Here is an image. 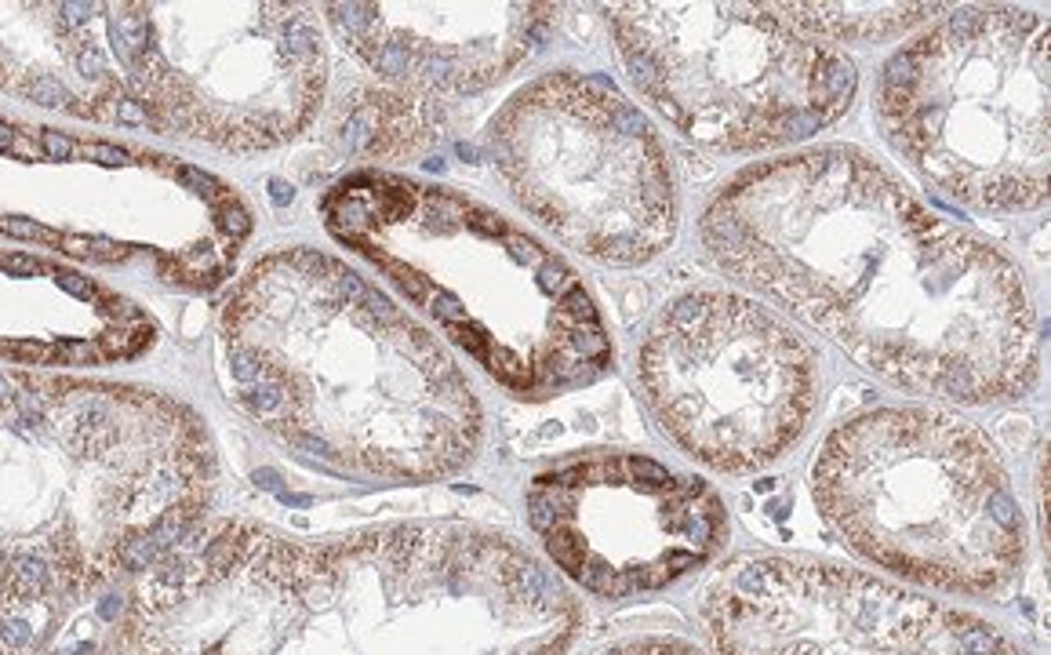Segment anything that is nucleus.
<instances>
[{
	"instance_id": "obj_1",
	"label": "nucleus",
	"mask_w": 1051,
	"mask_h": 655,
	"mask_svg": "<svg viewBox=\"0 0 1051 655\" xmlns=\"http://www.w3.org/2000/svg\"><path fill=\"white\" fill-rule=\"evenodd\" d=\"M699 237L731 281L899 390L997 404L1037 383L1041 321L1019 266L855 146L739 172L706 204Z\"/></svg>"
},
{
	"instance_id": "obj_2",
	"label": "nucleus",
	"mask_w": 1051,
	"mask_h": 655,
	"mask_svg": "<svg viewBox=\"0 0 1051 655\" xmlns=\"http://www.w3.org/2000/svg\"><path fill=\"white\" fill-rule=\"evenodd\" d=\"M135 608H175V648L128 655H568L579 601L524 546L477 524H390L295 543L193 524Z\"/></svg>"
},
{
	"instance_id": "obj_3",
	"label": "nucleus",
	"mask_w": 1051,
	"mask_h": 655,
	"mask_svg": "<svg viewBox=\"0 0 1051 655\" xmlns=\"http://www.w3.org/2000/svg\"><path fill=\"white\" fill-rule=\"evenodd\" d=\"M233 397L342 474L437 481L473 463L484 412L451 353L346 262L259 259L222 313Z\"/></svg>"
},
{
	"instance_id": "obj_4",
	"label": "nucleus",
	"mask_w": 1051,
	"mask_h": 655,
	"mask_svg": "<svg viewBox=\"0 0 1051 655\" xmlns=\"http://www.w3.org/2000/svg\"><path fill=\"white\" fill-rule=\"evenodd\" d=\"M321 219L513 397L550 401L611 372L608 324L575 266L488 204L353 172L324 193Z\"/></svg>"
},
{
	"instance_id": "obj_5",
	"label": "nucleus",
	"mask_w": 1051,
	"mask_h": 655,
	"mask_svg": "<svg viewBox=\"0 0 1051 655\" xmlns=\"http://www.w3.org/2000/svg\"><path fill=\"white\" fill-rule=\"evenodd\" d=\"M91 4L66 8L62 73L91 121L135 102L153 128L259 153L310 128L328 55L299 4Z\"/></svg>"
},
{
	"instance_id": "obj_6",
	"label": "nucleus",
	"mask_w": 1051,
	"mask_h": 655,
	"mask_svg": "<svg viewBox=\"0 0 1051 655\" xmlns=\"http://www.w3.org/2000/svg\"><path fill=\"white\" fill-rule=\"evenodd\" d=\"M822 524L851 554L939 594L997 597L1026 565V517L993 441L939 408H870L811 466Z\"/></svg>"
},
{
	"instance_id": "obj_7",
	"label": "nucleus",
	"mask_w": 1051,
	"mask_h": 655,
	"mask_svg": "<svg viewBox=\"0 0 1051 655\" xmlns=\"http://www.w3.org/2000/svg\"><path fill=\"white\" fill-rule=\"evenodd\" d=\"M888 146L942 197L1011 215L1048 204V22L1030 8H957L877 77Z\"/></svg>"
},
{
	"instance_id": "obj_8",
	"label": "nucleus",
	"mask_w": 1051,
	"mask_h": 655,
	"mask_svg": "<svg viewBox=\"0 0 1051 655\" xmlns=\"http://www.w3.org/2000/svg\"><path fill=\"white\" fill-rule=\"evenodd\" d=\"M637 91L706 150L753 153L811 139L848 113V55L757 4H615L604 11Z\"/></svg>"
},
{
	"instance_id": "obj_9",
	"label": "nucleus",
	"mask_w": 1051,
	"mask_h": 655,
	"mask_svg": "<svg viewBox=\"0 0 1051 655\" xmlns=\"http://www.w3.org/2000/svg\"><path fill=\"white\" fill-rule=\"evenodd\" d=\"M488 153L513 201L586 259L644 266L677 237L666 146L604 77L557 70L513 91Z\"/></svg>"
},
{
	"instance_id": "obj_10",
	"label": "nucleus",
	"mask_w": 1051,
	"mask_h": 655,
	"mask_svg": "<svg viewBox=\"0 0 1051 655\" xmlns=\"http://www.w3.org/2000/svg\"><path fill=\"white\" fill-rule=\"evenodd\" d=\"M637 379L670 441L721 474L775 463L819 408L815 350L735 292H688L662 306Z\"/></svg>"
},
{
	"instance_id": "obj_11",
	"label": "nucleus",
	"mask_w": 1051,
	"mask_h": 655,
	"mask_svg": "<svg viewBox=\"0 0 1051 655\" xmlns=\"http://www.w3.org/2000/svg\"><path fill=\"white\" fill-rule=\"evenodd\" d=\"M528 521L553 568L608 601L677 583L728 539V510L710 484L630 452L539 474L528 488Z\"/></svg>"
},
{
	"instance_id": "obj_12",
	"label": "nucleus",
	"mask_w": 1051,
	"mask_h": 655,
	"mask_svg": "<svg viewBox=\"0 0 1051 655\" xmlns=\"http://www.w3.org/2000/svg\"><path fill=\"white\" fill-rule=\"evenodd\" d=\"M702 615L721 655H1026L979 615L801 557H739Z\"/></svg>"
},
{
	"instance_id": "obj_13",
	"label": "nucleus",
	"mask_w": 1051,
	"mask_h": 655,
	"mask_svg": "<svg viewBox=\"0 0 1051 655\" xmlns=\"http://www.w3.org/2000/svg\"><path fill=\"white\" fill-rule=\"evenodd\" d=\"M324 15L371 73L437 102L510 77L557 22L553 4H328Z\"/></svg>"
},
{
	"instance_id": "obj_14",
	"label": "nucleus",
	"mask_w": 1051,
	"mask_h": 655,
	"mask_svg": "<svg viewBox=\"0 0 1051 655\" xmlns=\"http://www.w3.org/2000/svg\"><path fill=\"white\" fill-rule=\"evenodd\" d=\"M444 110L441 102L422 99L401 88H371L346 99V117L339 135L353 153L364 157H401L419 153L441 139Z\"/></svg>"
},
{
	"instance_id": "obj_15",
	"label": "nucleus",
	"mask_w": 1051,
	"mask_h": 655,
	"mask_svg": "<svg viewBox=\"0 0 1051 655\" xmlns=\"http://www.w3.org/2000/svg\"><path fill=\"white\" fill-rule=\"evenodd\" d=\"M775 11L793 30L808 33L811 41L870 44L913 30L939 8L931 4H775Z\"/></svg>"
},
{
	"instance_id": "obj_16",
	"label": "nucleus",
	"mask_w": 1051,
	"mask_h": 655,
	"mask_svg": "<svg viewBox=\"0 0 1051 655\" xmlns=\"http://www.w3.org/2000/svg\"><path fill=\"white\" fill-rule=\"evenodd\" d=\"M597 655H702V652L691 645V641H684V637L651 634V637H630V641L608 645Z\"/></svg>"
}]
</instances>
